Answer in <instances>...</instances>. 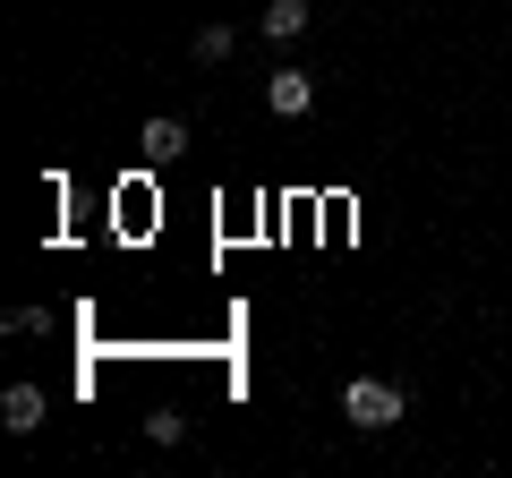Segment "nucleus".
Wrapping results in <instances>:
<instances>
[{"label":"nucleus","instance_id":"nucleus-1","mask_svg":"<svg viewBox=\"0 0 512 478\" xmlns=\"http://www.w3.org/2000/svg\"><path fill=\"white\" fill-rule=\"evenodd\" d=\"M402 410H410V402H402V385H384V376H359V385L342 393V419H350V427H367V436H384Z\"/></svg>","mask_w":512,"mask_h":478},{"label":"nucleus","instance_id":"nucleus-2","mask_svg":"<svg viewBox=\"0 0 512 478\" xmlns=\"http://www.w3.org/2000/svg\"><path fill=\"white\" fill-rule=\"evenodd\" d=\"M43 410H52V402H43V385H9V393H0V427H9V436H35Z\"/></svg>","mask_w":512,"mask_h":478},{"label":"nucleus","instance_id":"nucleus-3","mask_svg":"<svg viewBox=\"0 0 512 478\" xmlns=\"http://www.w3.org/2000/svg\"><path fill=\"white\" fill-rule=\"evenodd\" d=\"M265 103H274L282 120H299V111L316 103V77H308V69H274V86H265Z\"/></svg>","mask_w":512,"mask_h":478},{"label":"nucleus","instance_id":"nucleus-4","mask_svg":"<svg viewBox=\"0 0 512 478\" xmlns=\"http://www.w3.org/2000/svg\"><path fill=\"white\" fill-rule=\"evenodd\" d=\"M256 26H265V35H274V43L308 35V0H265V18H256Z\"/></svg>","mask_w":512,"mask_h":478},{"label":"nucleus","instance_id":"nucleus-5","mask_svg":"<svg viewBox=\"0 0 512 478\" xmlns=\"http://www.w3.org/2000/svg\"><path fill=\"white\" fill-rule=\"evenodd\" d=\"M180 146H188V129L171 120V111H163V120H146V154H154V163H171Z\"/></svg>","mask_w":512,"mask_h":478},{"label":"nucleus","instance_id":"nucleus-6","mask_svg":"<svg viewBox=\"0 0 512 478\" xmlns=\"http://www.w3.org/2000/svg\"><path fill=\"white\" fill-rule=\"evenodd\" d=\"M231 43H239L231 26H197V60H231Z\"/></svg>","mask_w":512,"mask_h":478},{"label":"nucleus","instance_id":"nucleus-7","mask_svg":"<svg viewBox=\"0 0 512 478\" xmlns=\"http://www.w3.org/2000/svg\"><path fill=\"white\" fill-rule=\"evenodd\" d=\"M146 436H154V444H180V436H188V419H180V410H154Z\"/></svg>","mask_w":512,"mask_h":478}]
</instances>
